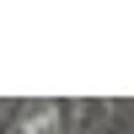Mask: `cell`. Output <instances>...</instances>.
I'll use <instances>...</instances> for the list:
<instances>
[{"label": "cell", "instance_id": "obj_1", "mask_svg": "<svg viewBox=\"0 0 134 134\" xmlns=\"http://www.w3.org/2000/svg\"><path fill=\"white\" fill-rule=\"evenodd\" d=\"M16 134H59V113H54V107H43V113H32Z\"/></svg>", "mask_w": 134, "mask_h": 134}]
</instances>
